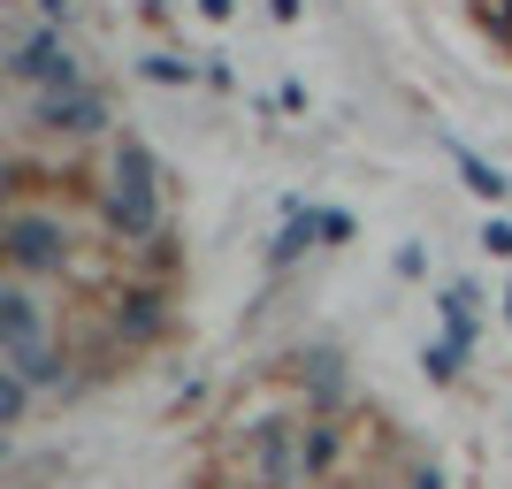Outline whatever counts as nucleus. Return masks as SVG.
<instances>
[{
  "instance_id": "nucleus-1",
  "label": "nucleus",
  "mask_w": 512,
  "mask_h": 489,
  "mask_svg": "<svg viewBox=\"0 0 512 489\" xmlns=\"http://www.w3.org/2000/svg\"><path fill=\"white\" fill-rule=\"evenodd\" d=\"M100 222L115 245H146L169 230V199H161V161L138 130L107 138V176H100Z\"/></svg>"
},
{
  "instance_id": "nucleus-2",
  "label": "nucleus",
  "mask_w": 512,
  "mask_h": 489,
  "mask_svg": "<svg viewBox=\"0 0 512 489\" xmlns=\"http://www.w3.org/2000/svg\"><path fill=\"white\" fill-rule=\"evenodd\" d=\"M299 413H306V405H283V413H260V421L237 428V451H230L237 489H306V467H299Z\"/></svg>"
},
{
  "instance_id": "nucleus-3",
  "label": "nucleus",
  "mask_w": 512,
  "mask_h": 489,
  "mask_svg": "<svg viewBox=\"0 0 512 489\" xmlns=\"http://www.w3.org/2000/svg\"><path fill=\"white\" fill-rule=\"evenodd\" d=\"M176 283H146V276H115L100 298H92V314H100V329L115 344H123V360H138V352H153V344H169L176 329Z\"/></svg>"
},
{
  "instance_id": "nucleus-4",
  "label": "nucleus",
  "mask_w": 512,
  "mask_h": 489,
  "mask_svg": "<svg viewBox=\"0 0 512 489\" xmlns=\"http://www.w3.org/2000/svg\"><path fill=\"white\" fill-rule=\"evenodd\" d=\"M0 253H8V268H16L23 283L77 276V237H69V222L54 207H31V199L8 207V222H0Z\"/></svg>"
},
{
  "instance_id": "nucleus-5",
  "label": "nucleus",
  "mask_w": 512,
  "mask_h": 489,
  "mask_svg": "<svg viewBox=\"0 0 512 489\" xmlns=\"http://www.w3.org/2000/svg\"><path fill=\"white\" fill-rule=\"evenodd\" d=\"M0 69H8V85L31 92V100H39V92H77V85H85V62H77V46H69L54 23L23 31V39L8 46V62H0Z\"/></svg>"
},
{
  "instance_id": "nucleus-6",
  "label": "nucleus",
  "mask_w": 512,
  "mask_h": 489,
  "mask_svg": "<svg viewBox=\"0 0 512 489\" xmlns=\"http://www.w3.org/2000/svg\"><path fill=\"white\" fill-rule=\"evenodd\" d=\"M276 383L291 390L306 413H344V405H352V375H344V352H337V344H299V352L283 360Z\"/></svg>"
},
{
  "instance_id": "nucleus-7",
  "label": "nucleus",
  "mask_w": 512,
  "mask_h": 489,
  "mask_svg": "<svg viewBox=\"0 0 512 489\" xmlns=\"http://www.w3.org/2000/svg\"><path fill=\"white\" fill-rule=\"evenodd\" d=\"M107 92L100 85H77V92H39L31 100V130L54 138V146H85V138H107Z\"/></svg>"
},
{
  "instance_id": "nucleus-8",
  "label": "nucleus",
  "mask_w": 512,
  "mask_h": 489,
  "mask_svg": "<svg viewBox=\"0 0 512 489\" xmlns=\"http://www.w3.org/2000/svg\"><path fill=\"white\" fill-rule=\"evenodd\" d=\"M344 451H352L344 413H299V467H306V489H314V482H337V474H344Z\"/></svg>"
},
{
  "instance_id": "nucleus-9",
  "label": "nucleus",
  "mask_w": 512,
  "mask_h": 489,
  "mask_svg": "<svg viewBox=\"0 0 512 489\" xmlns=\"http://www.w3.org/2000/svg\"><path fill=\"white\" fill-rule=\"evenodd\" d=\"M54 337V321H46V298L31 291V283H0V360L8 352H31V344Z\"/></svg>"
},
{
  "instance_id": "nucleus-10",
  "label": "nucleus",
  "mask_w": 512,
  "mask_h": 489,
  "mask_svg": "<svg viewBox=\"0 0 512 489\" xmlns=\"http://www.w3.org/2000/svg\"><path fill=\"white\" fill-rule=\"evenodd\" d=\"M306 253H321V207L314 199H291V207H283V222H276V237H268V268H299Z\"/></svg>"
},
{
  "instance_id": "nucleus-11",
  "label": "nucleus",
  "mask_w": 512,
  "mask_h": 489,
  "mask_svg": "<svg viewBox=\"0 0 512 489\" xmlns=\"http://www.w3.org/2000/svg\"><path fill=\"white\" fill-rule=\"evenodd\" d=\"M115 268H123V276H146V283H176L184 276V237L161 230V237H146V245H115Z\"/></svg>"
},
{
  "instance_id": "nucleus-12",
  "label": "nucleus",
  "mask_w": 512,
  "mask_h": 489,
  "mask_svg": "<svg viewBox=\"0 0 512 489\" xmlns=\"http://www.w3.org/2000/svg\"><path fill=\"white\" fill-rule=\"evenodd\" d=\"M436 321H444V337L459 344V352H474V344H482V291H474V283H444Z\"/></svg>"
},
{
  "instance_id": "nucleus-13",
  "label": "nucleus",
  "mask_w": 512,
  "mask_h": 489,
  "mask_svg": "<svg viewBox=\"0 0 512 489\" xmlns=\"http://www.w3.org/2000/svg\"><path fill=\"white\" fill-rule=\"evenodd\" d=\"M451 169H459V184H467V192L482 199V207H505V199H512L505 169H497V161H482L474 146H459V138H451Z\"/></svg>"
},
{
  "instance_id": "nucleus-14",
  "label": "nucleus",
  "mask_w": 512,
  "mask_h": 489,
  "mask_svg": "<svg viewBox=\"0 0 512 489\" xmlns=\"http://www.w3.org/2000/svg\"><path fill=\"white\" fill-rule=\"evenodd\" d=\"M138 77H146V85H169V92H192V85H207V62H192V54H146Z\"/></svg>"
},
{
  "instance_id": "nucleus-15",
  "label": "nucleus",
  "mask_w": 512,
  "mask_h": 489,
  "mask_svg": "<svg viewBox=\"0 0 512 489\" xmlns=\"http://www.w3.org/2000/svg\"><path fill=\"white\" fill-rule=\"evenodd\" d=\"M31 405H39V390H31L16 367L0 360V428H23V421H31Z\"/></svg>"
},
{
  "instance_id": "nucleus-16",
  "label": "nucleus",
  "mask_w": 512,
  "mask_h": 489,
  "mask_svg": "<svg viewBox=\"0 0 512 489\" xmlns=\"http://www.w3.org/2000/svg\"><path fill=\"white\" fill-rule=\"evenodd\" d=\"M459 367H467V352H459V344H451V337L421 344V375H428V383H436V390H451V383H459Z\"/></svg>"
},
{
  "instance_id": "nucleus-17",
  "label": "nucleus",
  "mask_w": 512,
  "mask_h": 489,
  "mask_svg": "<svg viewBox=\"0 0 512 489\" xmlns=\"http://www.w3.org/2000/svg\"><path fill=\"white\" fill-rule=\"evenodd\" d=\"M474 23H482L497 46H512V0H474Z\"/></svg>"
},
{
  "instance_id": "nucleus-18",
  "label": "nucleus",
  "mask_w": 512,
  "mask_h": 489,
  "mask_svg": "<svg viewBox=\"0 0 512 489\" xmlns=\"http://www.w3.org/2000/svg\"><path fill=\"white\" fill-rule=\"evenodd\" d=\"M482 253H490V260H512V222H505V214H490V222H482Z\"/></svg>"
},
{
  "instance_id": "nucleus-19",
  "label": "nucleus",
  "mask_w": 512,
  "mask_h": 489,
  "mask_svg": "<svg viewBox=\"0 0 512 489\" xmlns=\"http://www.w3.org/2000/svg\"><path fill=\"white\" fill-rule=\"evenodd\" d=\"M321 245H352V214L344 207H321Z\"/></svg>"
},
{
  "instance_id": "nucleus-20",
  "label": "nucleus",
  "mask_w": 512,
  "mask_h": 489,
  "mask_svg": "<svg viewBox=\"0 0 512 489\" xmlns=\"http://www.w3.org/2000/svg\"><path fill=\"white\" fill-rule=\"evenodd\" d=\"M398 489H444V467H436V459H421V467H406V482Z\"/></svg>"
},
{
  "instance_id": "nucleus-21",
  "label": "nucleus",
  "mask_w": 512,
  "mask_h": 489,
  "mask_svg": "<svg viewBox=\"0 0 512 489\" xmlns=\"http://www.w3.org/2000/svg\"><path fill=\"white\" fill-rule=\"evenodd\" d=\"M390 268H398V276L413 283V276H421V268H428V253H421V245H398V260H390Z\"/></svg>"
},
{
  "instance_id": "nucleus-22",
  "label": "nucleus",
  "mask_w": 512,
  "mask_h": 489,
  "mask_svg": "<svg viewBox=\"0 0 512 489\" xmlns=\"http://www.w3.org/2000/svg\"><path fill=\"white\" fill-rule=\"evenodd\" d=\"M39 16L54 23V31H69V16H77V0H39Z\"/></svg>"
},
{
  "instance_id": "nucleus-23",
  "label": "nucleus",
  "mask_w": 512,
  "mask_h": 489,
  "mask_svg": "<svg viewBox=\"0 0 512 489\" xmlns=\"http://www.w3.org/2000/svg\"><path fill=\"white\" fill-rule=\"evenodd\" d=\"M192 8H199L207 23H230V16H237V0H192Z\"/></svg>"
},
{
  "instance_id": "nucleus-24",
  "label": "nucleus",
  "mask_w": 512,
  "mask_h": 489,
  "mask_svg": "<svg viewBox=\"0 0 512 489\" xmlns=\"http://www.w3.org/2000/svg\"><path fill=\"white\" fill-rule=\"evenodd\" d=\"M268 16H276V23H299V16H306V0H268Z\"/></svg>"
},
{
  "instance_id": "nucleus-25",
  "label": "nucleus",
  "mask_w": 512,
  "mask_h": 489,
  "mask_svg": "<svg viewBox=\"0 0 512 489\" xmlns=\"http://www.w3.org/2000/svg\"><path fill=\"white\" fill-rule=\"evenodd\" d=\"M169 8H176V0H138V16H146V23H161Z\"/></svg>"
},
{
  "instance_id": "nucleus-26",
  "label": "nucleus",
  "mask_w": 512,
  "mask_h": 489,
  "mask_svg": "<svg viewBox=\"0 0 512 489\" xmlns=\"http://www.w3.org/2000/svg\"><path fill=\"white\" fill-rule=\"evenodd\" d=\"M497 306H505V321H512V283H505V298H497Z\"/></svg>"
},
{
  "instance_id": "nucleus-27",
  "label": "nucleus",
  "mask_w": 512,
  "mask_h": 489,
  "mask_svg": "<svg viewBox=\"0 0 512 489\" xmlns=\"http://www.w3.org/2000/svg\"><path fill=\"white\" fill-rule=\"evenodd\" d=\"M314 489H344V482H314Z\"/></svg>"
},
{
  "instance_id": "nucleus-28",
  "label": "nucleus",
  "mask_w": 512,
  "mask_h": 489,
  "mask_svg": "<svg viewBox=\"0 0 512 489\" xmlns=\"http://www.w3.org/2000/svg\"><path fill=\"white\" fill-rule=\"evenodd\" d=\"M207 489H237V482H207Z\"/></svg>"
},
{
  "instance_id": "nucleus-29",
  "label": "nucleus",
  "mask_w": 512,
  "mask_h": 489,
  "mask_svg": "<svg viewBox=\"0 0 512 489\" xmlns=\"http://www.w3.org/2000/svg\"><path fill=\"white\" fill-rule=\"evenodd\" d=\"M8 8H23V0H8ZM31 8H39V0H31Z\"/></svg>"
}]
</instances>
